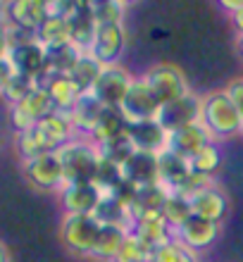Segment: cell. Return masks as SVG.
<instances>
[{
	"label": "cell",
	"mask_w": 243,
	"mask_h": 262,
	"mask_svg": "<svg viewBox=\"0 0 243 262\" xmlns=\"http://www.w3.org/2000/svg\"><path fill=\"white\" fill-rule=\"evenodd\" d=\"M203 126L208 129L212 141H229L234 136L243 134V117L236 110V105L231 103L227 91H212L208 96H203Z\"/></svg>",
	"instance_id": "cell-1"
},
{
	"label": "cell",
	"mask_w": 243,
	"mask_h": 262,
	"mask_svg": "<svg viewBox=\"0 0 243 262\" xmlns=\"http://www.w3.org/2000/svg\"><path fill=\"white\" fill-rule=\"evenodd\" d=\"M57 158L62 162L67 184H89L96 179L98 165H100V150L91 138H72L70 143H64L57 150Z\"/></svg>",
	"instance_id": "cell-2"
},
{
	"label": "cell",
	"mask_w": 243,
	"mask_h": 262,
	"mask_svg": "<svg viewBox=\"0 0 243 262\" xmlns=\"http://www.w3.org/2000/svg\"><path fill=\"white\" fill-rule=\"evenodd\" d=\"M100 229H103V224L96 220V214L64 212L62 222H60V241L72 255L91 260Z\"/></svg>",
	"instance_id": "cell-3"
},
{
	"label": "cell",
	"mask_w": 243,
	"mask_h": 262,
	"mask_svg": "<svg viewBox=\"0 0 243 262\" xmlns=\"http://www.w3.org/2000/svg\"><path fill=\"white\" fill-rule=\"evenodd\" d=\"M21 174L36 191H46V193H60L67 184L57 152H43L38 158L21 160Z\"/></svg>",
	"instance_id": "cell-4"
},
{
	"label": "cell",
	"mask_w": 243,
	"mask_h": 262,
	"mask_svg": "<svg viewBox=\"0 0 243 262\" xmlns=\"http://www.w3.org/2000/svg\"><path fill=\"white\" fill-rule=\"evenodd\" d=\"M143 81L153 89V93L158 96V100L162 105L191 93L186 74L181 72L179 64H172V62H158L153 67H148L143 72Z\"/></svg>",
	"instance_id": "cell-5"
},
{
	"label": "cell",
	"mask_w": 243,
	"mask_h": 262,
	"mask_svg": "<svg viewBox=\"0 0 243 262\" xmlns=\"http://www.w3.org/2000/svg\"><path fill=\"white\" fill-rule=\"evenodd\" d=\"M53 112H57L53 98L48 96V91L38 86V89L31 91L19 105H12L7 115H10L12 129L17 131V134H21V131L34 129L41 119H46L48 115H53Z\"/></svg>",
	"instance_id": "cell-6"
},
{
	"label": "cell",
	"mask_w": 243,
	"mask_h": 262,
	"mask_svg": "<svg viewBox=\"0 0 243 262\" xmlns=\"http://www.w3.org/2000/svg\"><path fill=\"white\" fill-rule=\"evenodd\" d=\"M162 103L158 100V96L153 93V89L143 81V76H136L126 91L124 100L119 105L122 115L126 117V122H148V119H158Z\"/></svg>",
	"instance_id": "cell-7"
},
{
	"label": "cell",
	"mask_w": 243,
	"mask_h": 262,
	"mask_svg": "<svg viewBox=\"0 0 243 262\" xmlns=\"http://www.w3.org/2000/svg\"><path fill=\"white\" fill-rule=\"evenodd\" d=\"M50 7L41 0H7L0 7V24L3 27H19L29 31H38L43 21L48 19Z\"/></svg>",
	"instance_id": "cell-8"
},
{
	"label": "cell",
	"mask_w": 243,
	"mask_h": 262,
	"mask_svg": "<svg viewBox=\"0 0 243 262\" xmlns=\"http://www.w3.org/2000/svg\"><path fill=\"white\" fill-rule=\"evenodd\" d=\"M219 236H222V222L205 220L198 214H191L186 222H181L179 227L174 229V238L181 241L186 248L195 250V253L212 248Z\"/></svg>",
	"instance_id": "cell-9"
},
{
	"label": "cell",
	"mask_w": 243,
	"mask_h": 262,
	"mask_svg": "<svg viewBox=\"0 0 243 262\" xmlns=\"http://www.w3.org/2000/svg\"><path fill=\"white\" fill-rule=\"evenodd\" d=\"M126 50V29L124 24H98L96 41L91 46V55L96 57L100 64L110 67L119 64Z\"/></svg>",
	"instance_id": "cell-10"
},
{
	"label": "cell",
	"mask_w": 243,
	"mask_h": 262,
	"mask_svg": "<svg viewBox=\"0 0 243 262\" xmlns=\"http://www.w3.org/2000/svg\"><path fill=\"white\" fill-rule=\"evenodd\" d=\"M203 115V98L195 96L193 91L186 93V96L176 98L172 103H165L160 107V115H158V122L165 126L167 131H176L186 124H193V122H201Z\"/></svg>",
	"instance_id": "cell-11"
},
{
	"label": "cell",
	"mask_w": 243,
	"mask_h": 262,
	"mask_svg": "<svg viewBox=\"0 0 243 262\" xmlns=\"http://www.w3.org/2000/svg\"><path fill=\"white\" fill-rule=\"evenodd\" d=\"M134 79L136 76H131V72L124 69L122 64H110V67L103 69L98 83L93 86V93L105 107H119Z\"/></svg>",
	"instance_id": "cell-12"
},
{
	"label": "cell",
	"mask_w": 243,
	"mask_h": 262,
	"mask_svg": "<svg viewBox=\"0 0 243 262\" xmlns=\"http://www.w3.org/2000/svg\"><path fill=\"white\" fill-rule=\"evenodd\" d=\"M34 129H36V134L41 136V141H43V145L48 148V152H57L64 143H70L72 138L79 136L74 124H72V119H70V112H60V110L48 115L46 119H41Z\"/></svg>",
	"instance_id": "cell-13"
},
{
	"label": "cell",
	"mask_w": 243,
	"mask_h": 262,
	"mask_svg": "<svg viewBox=\"0 0 243 262\" xmlns=\"http://www.w3.org/2000/svg\"><path fill=\"white\" fill-rule=\"evenodd\" d=\"M57 195H60L64 212L72 214H93L98 203L103 200V191L93 181H89V184H64V188Z\"/></svg>",
	"instance_id": "cell-14"
},
{
	"label": "cell",
	"mask_w": 243,
	"mask_h": 262,
	"mask_svg": "<svg viewBox=\"0 0 243 262\" xmlns=\"http://www.w3.org/2000/svg\"><path fill=\"white\" fill-rule=\"evenodd\" d=\"M122 177L126 184L141 188L150 184H160V167H158V155L146 150H134V155L122 165Z\"/></svg>",
	"instance_id": "cell-15"
},
{
	"label": "cell",
	"mask_w": 243,
	"mask_h": 262,
	"mask_svg": "<svg viewBox=\"0 0 243 262\" xmlns=\"http://www.w3.org/2000/svg\"><path fill=\"white\" fill-rule=\"evenodd\" d=\"M7 57H10V62H12L17 74L31 76V79H36V83L46 72V46H41V41L12 46L7 50Z\"/></svg>",
	"instance_id": "cell-16"
},
{
	"label": "cell",
	"mask_w": 243,
	"mask_h": 262,
	"mask_svg": "<svg viewBox=\"0 0 243 262\" xmlns=\"http://www.w3.org/2000/svg\"><path fill=\"white\" fill-rule=\"evenodd\" d=\"M126 136L131 138L136 150L146 152H162L169 141V131L158 122V119H148V122H129L126 124Z\"/></svg>",
	"instance_id": "cell-17"
},
{
	"label": "cell",
	"mask_w": 243,
	"mask_h": 262,
	"mask_svg": "<svg viewBox=\"0 0 243 262\" xmlns=\"http://www.w3.org/2000/svg\"><path fill=\"white\" fill-rule=\"evenodd\" d=\"M208 143H212V136L208 134V129L203 126V122H193V124H186L176 131H169V141H167V148L174 150L181 158L191 160L198 150H203Z\"/></svg>",
	"instance_id": "cell-18"
},
{
	"label": "cell",
	"mask_w": 243,
	"mask_h": 262,
	"mask_svg": "<svg viewBox=\"0 0 243 262\" xmlns=\"http://www.w3.org/2000/svg\"><path fill=\"white\" fill-rule=\"evenodd\" d=\"M188 203H191L193 214L205 217V220H212V222H222L227 217V212H229V195L224 193L217 184H210L203 191L193 193L188 198Z\"/></svg>",
	"instance_id": "cell-19"
},
{
	"label": "cell",
	"mask_w": 243,
	"mask_h": 262,
	"mask_svg": "<svg viewBox=\"0 0 243 262\" xmlns=\"http://www.w3.org/2000/svg\"><path fill=\"white\" fill-rule=\"evenodd\" d=\"M105 110H107V107L98 100V96L93 91L81 93L79 100L74 103V107L70 110V119H72V124H74L79 136L91 138V134H93V129L98 126V122H100Z\"/></svg>",
	"instance_id": "cell-20"
},
{
	"label": "cell",
	"mask_w": 243,
	"mask_h": 262,
	"mask_svg": "<svg viewBox=\"0 0 243 262\" xmlns=\"http://www.w3.org/2000/svg\"><path fill=\"white\" fill-rule=\"evenodd\" d=\"M129 234H134L139 241H143L146 246H150V248H158V246H162V243L174 238V227L160 212L143 214V217H139V220L134 222V227Z\"/></svg>",
	"instance_id": "cell-21"
},
{
	"label": "cell",
	"mask_w": 243,
	"mask_h": 262,
	"mask_svg": "<svg viewBox=\"0 0 243 262\" xmlns=\"http://www.w3.org/2000/svg\"><path fill=\"white\" fill-rule=\"evenodd\" d=\"M41 89L48 91V96L53 98V103L60 112H70L74 107V103L81 96V89H79L74 79L70 74H55V76H46L38 81Z\"/></svg>",
	"instance_id": "cell-22"
},
{
	"label": "cell",
	"mask_w": 243,
	"mask_h": 262,
	"mask_svg": "<svg viewBox=\"0 0 243 262\" xmlns=\"http://www.w3.org/2000/svg\"><path fill=\"white\" fill-rule=\"evenodd\" d=\"M158 167H160V184L167 191H176V188L186 181L188 174H191L188 160L176 155V152L169 150V148L158 152Z\"/></svg>",
	"instance_id": "cell-23"
},
{
	"label": "cell",
	"mask_w": 243,
	"mask_h": 262,
	"mask_svg": "<svg viewBox=\"0 0 243 262\" xmlns=\"http://www.w3.org/2000/svg\"><path fill=\"white\" fill-rule=\"evenodd\" d=\"M96 220L100 224H112V227H124L131 231L134 227V214L126 205V200H122L115 193H103V200L96 207Z\"/></svg>",
	"instance_id": "cell-24"
},
{
	"label": "cell",
	"mask_w": 243,
	"mask_h": 262,
	"mask_svg": "<svg viewBox=\"0 0 243 262\" xmlns=\"http://www.w3.org/2000/svg\"><path fill=\"white\" fill-rule=\"evenodd\" d=\"M126 236H129V229H124V227H112V224H103L100 234H98V241H96V248H93V255H91V260L115 262L117 253L122 250V246H124Z\"/></svg>",
	"instance_id": "cell-25"
},
{
	"label": "cell",
	"mask_w": 243,
	"mask_h": 262,
	"mask_svg": "<svg viewBox=\"0 0 243 262\" xmlns=\"http://www.w3.org/2000/svg\"><path fill=\"white\" fill-rule=\"evenodd\" d=\"M79 57H81V50L74 43H62V46H55V48H46V72L41 74V79L55 74H70L74 64L79 62Z\"/></svg>",
	"instance_id": "cell-26"
},
{
	"label": "cell",
	"mask_w": 243,
	"mask_h": 262,
	"mask_svg": "<svg viewBox=\"0 0 243 262\" xmlns=\"http://www.w3.org/2000/svg\"><path fill=\"white\" fill-rule=\"evenodd\" d=\"M70 41L77 46L81 53H89L93 41H96V31H98V21L93 19L89 5L81 7L74 17H70Z\"/></svg>",
	"instance_id": "cell-27"
},
{
	"label": "cell",
	"mask_w": 243,
	"mask_h": 262,
	"mask_svg": "<svg viewBox=\"0 0 243 262\" xmlns=\"http://www.w3.org/2000/svg\"><path fill=\"white\" fill-rule=\"evenodd\" d=\"M126 124H129V122H126V117L122 115L119 107H107V110L103 112L100 122H98V126L93 129V134H91V141L100 148V145H105L107 141H112V138L124 136Z\"/></svg>",
	"instance_id": "cell-28"
},
{
	"label": "cell",
	"mask_w": 243,
	"mask_h": 262,
	"mask_svg": "<svg viewBox=\"0 0 243 262\" xmlns=\"http://www.w3.org/2000/svg\"><path fill=\"white\" fill-rule=\"evenodd\" d=\"M103 69H105V64L98 62L91 53H81L79 62L74 64V69L70 72V76L74 79V83H77L79 89H81V93H89V91H93V86L98 83Z\"/></svg>",
	"instance_id": "cell-29"
},
{
	"label": "cell",
	"mask_w": 243,
	"mask_h": 262,
	"mask_svg": "<svg viewBox=\"0 0 243 262\" xmlns=\"http://www.w3.org/2000/svg\"><path fill=\"white\" fill-rule=\"evenodd\" d=\"M38 41L46 48H55V46H62V43H72L70 41V21L64 17H57V14H48V19L43 21L38 31Z\"/></svg>",
	"instance_id": "cell-30"
},
{
	"label": "cell",
	"mask_w": 243,
	"mask_h": 262,
	"mask_svg": "<svg viewBox=\"0 0 243 262\" xmlns=\"http://www.w3.org/2000/svg\"><path fill=\"white\" fill-rule=\"evenodd\" d=\"M188 165H191L193 172L212 179V177L222 169V148L217 145V141H212V143H208L203 150L195 152L193 158L188 160Z\"/></svg>",
	"instance_id": "cell-31"
},
{
	"label": "cell",
	"mask_w": 243,
	"mask_h": 262,
	"mask_svg": "<svg viewBox=\"0 0 243 262\" xmlns=\"http://www.w3.org/2000/svg\"><path fill=\"white\" fill-rule=\"evenodd\" d=\"M150 262H198V253L186 248L181 241L172 238V241L162 243L158 248H153Z\"/></svg>",
	"instance_id": "cell-32"
},
{
	"label": "cell",
	"mask_w": 243,
	"mask_h": 262,
	"mask_svg": "<svg viewBox=\"0 0 243 262\" xmlns=\"http://www.w3.org/2000/svg\"><path fill=\"white\" fill-rule=\"evenodd\" d=\"M34 89H38L36 79H31V76H27V74H14L12 79L7 81L5 89L0 91V98L12 107V105H19Z\"/></svg>",
	"instance_id": "cell-33"
},
{
	"label": "cell",
	"mask_w": 243,
	"mask_h": 262,
	"mask_svg": "<svg viewBox=\"0 0 243 262\" xmlns=\"http://www.w3.org/2000/svg\"><path fill=\"white\" fill-rule=\"evenodd\" d=\"M89 10L98 24H124L126 5L119 0H100L89 5Z\"/></svg>",
	"instance_id": "cell-34"
},
{
	"label": "cell",
	"mask_w": 243,
	"mask_h": 262,
	"mask_svg": "<svg viewBox=\"0 0 243 262\" xmlns=\"http://www.w3.org/2000/svg\"><path fill=\"white\" fill-rule=\"evenodd\" d=\"M98 150H100V158H103V160H110L112 165L122 167L126 160L134 155V150H136V148H134L131 138L124 134V136H117V138H112V141H107V143L100 145Z\"/></svg>",
	"instance_id": "cell-35"
},
{
	"label": "cell",
	"mask_w": 243,
	"mask_h": 262,
	"mask_svg": "<svg viewBox=\"0 0 243 262\" xmlns=\"http://www.w3.org/2000/svg\"><path fill=\"white\" fill-rule=\"evenodd\" d=\"M191 214H193V210H191V203H188L186 195L172 193V191H169L167 203H165V207H162V217H165V220L176 229L181 222H186Z\"/></svg>",
	"instance_id": "cell-36"
},
{
	"label": "cell",
	"mask_w": 243,
	"mask_h": 262,
	"mask_svg": "<svg viewBox=\"0 0 243 262\" xmlns=\"http://www.w3.org/2000/svg\"><path fill=\"white\" fill-rule=\"evenodd\" d=\"M14 150L19 155L21 160H31V158H38L43 152H48V148L43 145L41 136L36 134V129H29V131H21L17 134L14 138Z\"/></svg>",
	"instance_id": "cell-37"
},
{
	"label": "cell",
	"mask_w": 243,
	"mask_h": 262,
	"mask_svg": "<svg viewBox=\"0 0 243 262\" xmlns=\"http://www.w3.org/2000/svg\"><path fill=\"white\" fill-rule=\"evenodd\" d=\"M150 255H153V248L146 246L143 241H139L134 234H129L122 250L115 257V262H150Z\"/></svg>",
	"instance_id": "cell-38"
},
{
	"label": "cell",
	"mask_w": 243,
	"mask_h": 262,
	"mask_svg": "<svg viewBox=\"0 0 243 262\" xmlns=\"http://www.w3.org/2000/svg\"><path fill=\"white\" fill-rule=\"evenodd\" d=\"M81 7H86L83 0H55V3L50 5V14H57V17L70 19V17H74Z\"/></svg>",
	"instance_id": "cell-39"
},
{
	"label": "cell",
	"mask_w": 243,
	"mask_h": 262,
	"mask_svg": "<svg viewBox=\"0 0 243 262\" xmlns=\"http://www.w3.org/2000/svg\"><path fill=\"white\" fill-rule=\"evenodd\" d=\"M227 96L231 98V103L236 105V110L241 112L243 117V76H236V79H231L229 83H227Z\"/></svg>",
	"instance_id": "cell-40"
},
{
	"label": "cell",
	"mask_w": 243,
	"mask_h": 262,
	"mask_svg": "<svg viewBox=\"0 0 243 262\" xmlns=\"http://www.w3.org/2000/svg\"><path fill=\"white\" fill-rule=\"evenodd\" d=\"M17 74V72H14V67H12V62H10V57H0V91L5 89L7 86V81H10V79H12V76Z\"/></svg>",
	"instance_id": "cell-41"
},
{
	"label": "cell",
	"mask_w": 243,
	"mask_h": 262,
	"mask_svg": "<svg viewBox=\"0 0 243 262\" xmlns=\"http://www.w3.org/2000/svg\"><path fill=\"white\" fill-rule=\"evenodd\" d=\"M217 5L222 7L224 12L234 14V12H238V10H243V0H217Z\"/></svg>",
	"instance_id": "cell-42"
},
{
	"label": "cell",
	"mask_w": 243,
	"mask_h": 262,
	"mask_svg": "<svg viewBox=\"0 0 243 262\" xmlns=\"http://www.w3.org/2000/svg\"><path fill=\"white\" fill-rule=\"evenodd\" d=\"M7 50H10V43H7V31H5V27L0 24V57H5Z\"/></svg>",
	"instance_id": "cell-43"
},
{
	"label": "cell",
	"mask_w": 243,
	"mask_h": 262,
	"mask_svg": "<svg viewBox=\"0 0 243 262\" xmlns=\"http://www.w3.org/2000/svg\"><path fill=\"white\" fill-rule=\"evenodd\" d=\"M229 17H231V24H234V29H236V34H243V10L229 14Z\"/></svg>",
	"instance_id": "cell-44"
},
{
	"label": "cell",
	"mask_w": 243,
	"mask_h": 262,
	"mask_svg": "<svg viewBox=\"0 0 243 262\" xmlns=\"http://www.w3.org/2000/svg\"><path fill=\"white\" fill-rule=\"evenodd\" d=\"M0 262H12V253L3 241H0Z\"/></svg>",
	"instance_id": "cell-45"
},
{
	"label": "cell",
	"mask_w": 243,
	"mask_h": 262,
	"mask_svg": "<svg viewBox=\"0 0 243 262\" xmlns=\"http://www.w3.org/2000/svg\"><path fill=\"white\" fill-rule=\"evenodd\" d=\"M236 53H238V57L243 60V34L236 36Z\"/></svg>",
	"instance_id": "cell-46"
},
{
	"label": "cell",
	"mask_w": 243,
	"mask_h": 262,
	"mask_svg": "<svg viewBox=\"0 0 243 262\" xmlns=\"http://www.w3.org/2000/svg\"><path fill=\"white\" fill-rule=\"evenodd\" d=\"M119 3H124V5L129 7V5H134V3H139V0H119Z\"/></svg>",
	"instance_id": "cell-47"
},
{
	"label": "cell",
	"mask_w": 243,
	"mask_h": 262,
	"mask_svg": "<svg viewBox=\"0 0 243 262\" xmlns=\"http://www.w3.org/2000/svg\"><path fill=\"white\" fill-rule=\"evenodd\" d=\"M86 5H93V3H100V0H83Z\"/></svg>",
	"instance_id": "cell-48"
},
{
	"label": "cell",
	"mask_w": 243,
	"mask_h": 262,
	"mask_svg": "<svg viewBox=\"0 0 243 262\" xmlns=\"http://www.w3.org/2000/svg\"><path fill=\"white\" fill-rule=\"evenodd\" d=\"M41 3H46V5L50 7V5H53V3H55V0H41Z\"/></svg>",
	"instance_id": "cell-49"
},
{
	"label": "cell",
	"mask_w": 243,
	"mask_h": 262,
	"mask_svg": "<svg viewBox=\"0 0 243 262\" xmlns=\"http://www.w3.org/2000/svg\"><path fill=\"white\" fill-rule=\"evenodd\" d=\"M5 3H7V0H0V7H3V5H5Z\"/></svg>",
	"instance_id": "cell-50"
}]
</instances>
